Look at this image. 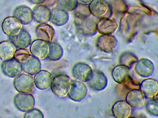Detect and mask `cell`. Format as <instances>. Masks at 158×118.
<instances>
[{"instance_id":"cell-2","label":"cell","mask_w":158,"mask_h":118,"mask_svg":"<svg viewBox=\"0 0 158 118\" xmlns=\"http://www.w3.org/2000/svg\"><path fill=\"white\" fill-rule=\"evenodd\" d=\"M35 85L34 78L29 74H20L14 81L15 88L20 93H30L33 91Z\"/></svg>"},{"instance_id":"cell-5","label":"cell","mask_w":158,"mask_h":118,"mask_svg":"<svg viewBox=\"0 0 158 118\" xmlns=\"http://www.w3.org/2000/svg\"><path fill=\"white\" fill-rule=\"evenodd\" d=\"M19 62L22 65L23 70L29 75H35L41 68V63L40 59L30 53L26 55Z\"/></svg>"},{"instance_id":"cell-15","label":"cell","mask_w":158,"mask_h":118,"mask_svg":"<svg viewBox=\"0 0 158 118\" xmlns=\"http://www.w3.org/2000/svg\"><path fill=\"white\" fill-rule=\"evenodd\" d=\"M131 71L128 66L119 65L115 67L112 71V78L117 83L123 84L129 81L131 78Z\"/></svg>"},{"instance_id":"cell-19","label":"cell","mask_w":158,"mask_h":118,"mask_svg":"<svg viewBox=\"0 0 158 118\" xmlns=\"http://www.w3.org/2000/svg\"><path fill=\"white\" fill-rule=\"evenodd\" d=\"M135 69L136 73L139 76L143 78H148L154 73L155 65L149 59H141L136 64Z\"/></svg>"},{"instance_id":"cell-8","label":"cell","mask_w":158,"mask_h":118,"mask_svg":"<svg viewBox=\"0 0 158 118\" xmlns=\"http://www.w3.org/2000/svg\"><path fill=\"white\" fill-rule=\"evenodd\" d=\"M3 72L10 78H16L21 74L23 68L21 63L15 59L4 61L2 64Z\"/></svg>"},{"instance_id":"cell-33","label":"cell","mask_w":158,"mask_h":118,"mask_svg":"<svg viewBox=\"0 0 158 118\" xmlns=\"http://www.w3.org/2000/svg\"><path fill=\"white\" fill-rule=\"evenodd\" d=\"M153 99L156 101H158V92L157 94L153 97Z\"/></svg>"},{"instance_id":"cell-12","label":"cell","mask_w":158,"mask_h":118,"mask_svg":"<svg viewBox=\"0 0 158 118\" xmlns=\"http://www.w3.org/2000/svg\"><path fill=\"white\" fill-rule=\"evenodd\" d=\"M34 79L36 87L39 90L44 91L51 87L53 77L50 71L42 70L35 74Z\"/></svg>"},{"instance_id":"cell-16","label":"cell","mask_w":158,"mask_h":118,"mask_svg":"<svg viewBox=\"0 0 158 118\" xmlns=\"http://www.w3.org/2000/svg\"><path fill=\"white\" fill-rule=\"evenodd\" d=\"M11 42L16 48L26 49L31 43V36L28 32L23 29L15 36L9 37Z\"/></svg>"},{"instance_id":"cell-27","label":"cell","mask_w":158,"mask_h":118,"mask_svg":"<svg viewBox=\"0 0 158 118\" xmlns=\"http://www.w3.org/2000/svg\"><path fill=\"white\" fill-rule=\"evenodd\" d=\"M64 55V50L60 44L55 42H49V51L47 58L52 61H57Z\"/></svg>"},{"instance_id":"cell-28","label":"cell","mask_w":158,"mask_h":118,"mask_svg":"<svg viewBox=\"0 0 158 118\" xmlns=\"http://www.w3.org/2000/svg\"><path fill=\"white\" fill-rule=\"evenodd\" d=\"M57 6L67 12H71L77 9L79 5L78 0H58Z\"/></svg>"},{"instance_id":"cell-24","label":"cell","mask_w":158,"mask_h":118,"mask_svg":"<svg viewBox=\"0 0 158 118\" xmlns=\"http://www.w3.org/2000/svg\"><path fill=\"white\" fill-rule=\"evenodd\" d=\"M140 90L144 96L153 97L158 92V83L153 79H148L143 81L140 86Z\"/></svg>"},{"instance_id":"cell-18","label":"cell","mask_w":158,"mask_h":118,"mask_svg":"<svg viewBox=\"0 0 158 118\" xmlns=\"http://www.w3.org/2000/svg\"><path fill=\"white\" fill-rule=\"evenodd\" d=\"M77 24L79 30L85 36H91L97 31L96 23L93 19L87 17L79 18Z\"/></svg>"},{"instance_id":"cell-26","label":"cell","mask_w":158,"mask_h":118,"mask_svg":"<svg viewBox=\"0 0 158 118\" xmlns=\"http://www.w3.org/2000/svg\"><path fill=\"white\" fill-rule=\"evenodd\" d=\"M15 51V47L11 42L4 41L0 43V59L3 61L12 59Z\"/></svg>"},{"instance_id":"cell-21","label":"cell","mask_w":158,"mask_h":118,"mask_svg":"<svg viewBox=\"0 0 158 118\" xmlns=\"http://www.w3.org/2000/svg\"><path fill=\"white\" fill-rule=\"evenodd\" d=\"M109 6L105 0H92L88 5V10L91 14L99 17L106 14Z\"/></svg>"},{"instance_id":"cell-25","label":"cell","mask_w":158,"mask_h":118,"mask_svg":"<svg viewBox=\"0 0 158 118\" xmlns=\"http://www.w3.org/2000/svg\"><path fill=\"white\" fill-rule=\"evenodd\" d=\"M36 34L41 39L51 42L55 35L54 29L47 24H40L36 28Z\"/></svg>"},{"instance_id":"cell-22","label":"cell","mask_w":158,"mask_h":118,"mask_svg":"<svg viewBox=\"0 0 158 118\" xmlns=\"http://www.w3.org/2000/svg\"><path fill=\"white\" fill-rule=\"evenodd\" d=\"M69 17L67 11L57 7L54 8L51 11L50 21L55 26H61L68 23Z\"/></svg>"},{"instance_id":"cell-23","label":"cell","mask_w":158,"mask_h":118,"mask_svg":"<svg viewBox=\"0 0 158 118\" xmlns=\"http://www.w3.org/2000/svg\"><path fill=\"white\" fill-rule=\"evenodd\" d=\"M126 102L132 108H140L144 104V95L141 90H132L126 96Z\"/></svg>"},{"instance_id":"cell-4","label":"cell","mask_w":158,"mask_h":118,"mask_svg":"<svg viewBox=\"0 0 158 118\" xmlns=\"http://www.w3.org/2000/svg\"><path fill=\"white\" fill-rule=\"evenodd\" d=\"M14 103L19 111L27 112L34 108L35 99L31 94H18L15 97Z\"/></svg>"},{"instance_id":"cell-10","label":"cell","mask_w":158,"mask_h":118,"mask_svg":"<svg viewBox=\"0 0 158 118\" xmlns=\"http://www.w3.org/2000/svg\"><path fill=\"white\" fill-rule=\"evenodd\" d=\"M2 29L4 33L8 37H12L17 34L22 29V24L15 17L6 18L2 23Z\"/></svg>"},{"instance_id":"cell-7","label":"cell","mask_w":158,"mask_h":118,"mask_svg":"<svg viewBox=\"0 0 158 118\" xmlns=\"http://www.w3.org/2000/svg\"><path fill=\"white\" fill-rule=\"evenodd\" d=\"M49 51V42L44 40H36L31 45V53L39 59H44L47 57Z\"/></svg>"},{"instance_id":"cell-1","label":"cell","mask_w":158,"mask_h":118,"mask_svg":"<svg viewBox=\"0 0 158 118\" xmlns=\"http://www.w3.org/2000/svg\"><path fill=\"white\" fill-rule=\"evenodd\" d=\"M72 80L65 74H59L54 77L51 89L54 94L59 97H64L68 95Z\"/></svg>"},{"instance_id":"cell-20","label":"cell","mask_w":158,"mask_h":118,"mask_svg":"<svg viewBox=\"0 0 158 118\" xmlns=\"http://www.w3.org/2000/svg\"><path fill=\"white\" fill-rule=\"evenodd\" d=\"M132 108L125 101L116 102L112 106V112L113 116L117 118H127L131 116Z\"/></svg>"},{"instance_id":"cell-31","label":"cell","mask_w":158,"mask_h":118,"mask_svg":"<svg viewBox=\"0 0 158 118\" xmlns=\"http://www.w3.org/2000/svg\"><path fill=\"white\" fill-rule=\"evenodd\" d=\"M28 2L33 4L42 5L44 4L47 0H27Z\"/></svg>"},{"instance_id":"cell-3","label":"cell","mask_w":158,"mask_h":118,"mask_svg":"<svg viewBox=\"0 0 158 118\" xmlns=\"http://www.w3.org/2000/svg\"><path fill=\"white\" fill-rule=\"evenodd\" d=\"M87 92L88 89L84 82L77 80H72L68 96L72 101L80 102L86 97Z\"/></svg>"},{"instance_id":"cell-13","label":"cell","mask_w":158,"mask_h":118,"mask_svg":"<svg viewBox=\"0 0 158 118\" xmlns=\"http://www.w3.org/2000/svg\"><path fill=\"white\" fill-rule=\"evenodd\" d=\"M13 15L22 25H30L33 21L32 10L27 6L20 5L17 6L14 9Z\"/></svg>"},{"instance_id":"cell-11","label":"cell","mask_w":158,"mask_h":118,"mask_svg":"<svg viewBox=\"0 0 158 118\" xmlns=\"http://www.w3.org/2000/svg\"><path fill=\"white\" fill-rule=\"evenodd\" d=\"M90 88L97 91L104 90L107 85L108 80L103 72L99 70L93 71V75L87 81Z\"/></svg>"},{"instance_id":"cell-6","label":"cell","mask_w":158,"mask_h":118,"mask_svg":"<svg viewBox=\"0 0 158 118\" xmlns=\"http://www.w3.org/2000/svg\"><path fill=\"white\" fill-rule=\"evenodd\" d=\"M93 70L91 67L85 63H77L72 69V74L74 78L80 81L87 82L93 75Z\"/></svg>"},{"instance_id":"cell-29","label":"cell","mask_w":158,"mask_h":118,"mask_svg":"<svg viewBox=\"0 0 158 118\" xmlns=\"http://www.w3.org/2000/svg\"><path fill=\"white\" fill-rule=\"evenodd\" d=\"M146 108L150 114L158 116V101L154 99L149 100L147 103Z\"/></svg>"},{"instance_id":"cell-32","label":"cell","mask_w":158,"mask_h":118,"mask_svg":"<svg viewBox=\"0 0 158 118\" xmlns=\"http://www.w3.org/2000/svg\"><path fill=\"white\" fill-rule=\"evenodd\" d=\"M79 2H81L82 3L88 4L92 0H78Z\"/></svg>"},{"instance_id":"cell-9","label":"cell","mask_w":158,"mask_h":118,"mask_svg":"<svg viewBox=\"0 0 158 118\" xmlns=\"http://www.w3.org/2000/svg\"><path fill=\"white\" fill-rule=\"evenodd\" d=\"M117 39L111 35H102L97 41V47L100 51L106 53H111L118 45Z\"/></svg>"},{"instance_id":"cell-30","label":"cell","mask_w":158,"mask_h":118,"mask_svg":"<svg viewBox=\"0 0 158 118\" xmlns=\"http://www.w3.org/2000/svg\"><path fill=\"white\" fill-rule=\"evenodd\" d=\"M24 118H44V116L40 110L38 109H33L28 111L25 114Z\"/></svg>"},{"instance_id":"cell-14","label":"cell","mask_w":158,"mask_h":118,"mask_svg":"<svg viewBox=\"0 0 158 118\" xmlns=\"http://www.w3.org/2000/svg\"><path fill=\"white\" fill-rule=\"evenodd\" d=\"M118 25L114 19L102 18L96 25L97 31L101 35H111L117 30Z\"/></svg>"},{"instance_id":"cell-17","label":"cell","mask_w":158,"mask_h":118,"mask_svg":"<svg viewBox=\"0 0 158 118\" xmlns=\"http://www.w3.org/2000/svg\"><path fill=\"white\" fill-rule=\"evenodd\" d=\"M33 20L40 24H47L51 19V11L44 5H38L33 8Z\"/></svg>"}]
</instances>
